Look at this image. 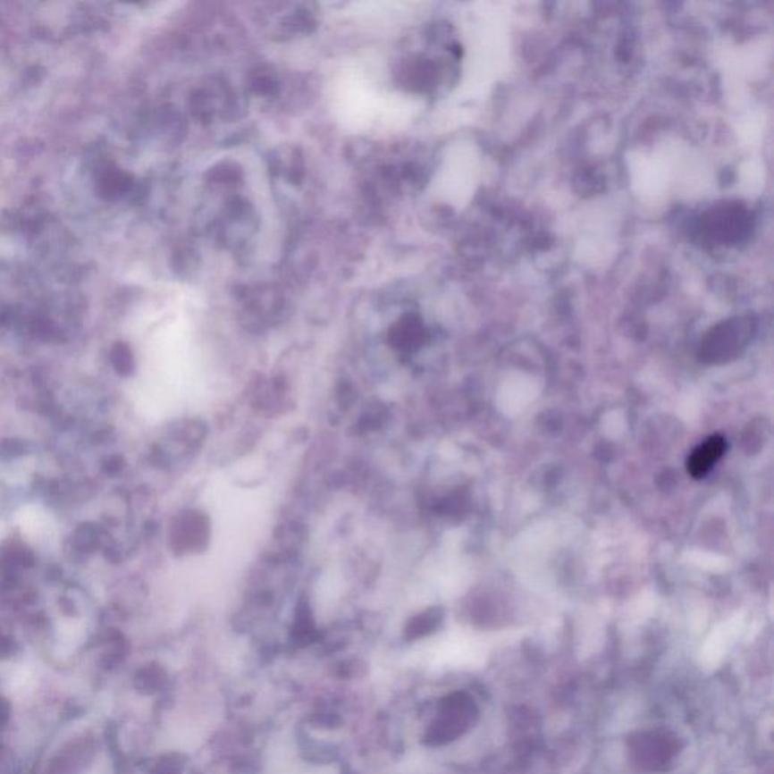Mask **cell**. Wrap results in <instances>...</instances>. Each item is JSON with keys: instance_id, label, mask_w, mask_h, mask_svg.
Wrapping results in <instances>:
<instances>
[{"instance_id": "2", "label": "cell", "mask_w": 774, "mask_h": 774, "mask_svg": "<svg viewBox=\"0 0 774 774\" xmlns=\"http://www.w3.org/2000/svg\"><path fill=\"white\" fill-rule=\"evenodd\" d=\"M478 719V708L471 696L457 693L446 699L442 720L434 730V738L439 741L456 740L463 736Z\"/></svg>"}, {"instance_id": "3", "label": "cell", "mask_w": 774, "mask_h": 774, "mask_svg": "<svg viewBox=\"0 0 774 774\" xmlns=\"http://www.w3.org/2000/svg\"><path fill=\"white\" fill-rule=\"evenodd\" d=\"M728 443L723 436H711L706 439L703 443L697 446L694 451L691 452L686 467L688 474L696 480H701L708 472L712 469V466L716 465L717 461L720 460L721 456L725 454Z\"/></svg>"}, {"instance_id": "1", "label": "cell", "mask_w": 774, "mask_h": 774, "mask_svg": "<svg viewBox=\"0 0 774 774\" xmlns=\"http://www.w3.org/2000/svg\"><path fill=\"white\" fill-rule=\"evenodd\" d=\"M684 749V741L670 730L653 729L627 736L629 762L644 773H664L675 765Z\"/></svg>"}]
</instances>
